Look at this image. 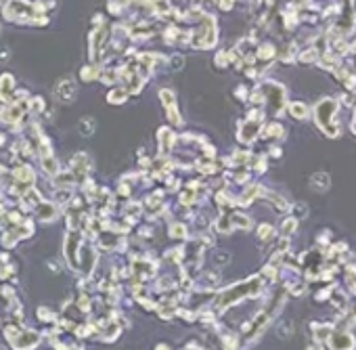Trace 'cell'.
Masks as SVG:
<instances>
[{
  "mask_svg": "<svg viewBox=\"0 0 356 350\" xmlns=\"http://www.w3.org/2000/svg\"><path fill=\"white\" fill-rule=\"evenodd\" d=\"M331 350H352L354 348V337L350 333H333L327 337Z\"/></svg>",
  "mask_w": 356,
  "mask_h": 350,
  "instance_id": "obj_2",
  "label": "cell"
},
{
  "mask_svg": "<svg viewBox=\"0 0 356 350\" xmlns=\"http://www.w3.org/2000/svg\"><path fill=\"white\" fill-rule=\"evenodd\" d=\"M11 342H13V346L17 350H28V348L38 344V335H36V333H21V337H17V340H11Z\"/></svg>",
  "mask_w": 356,
  "mask_h": 350,
  "instance_id": "obj_3",
  "label": "cell"
},
{
  "mask_svg": "<svg viewBox=\"0 0 356 350\" xmlns=\"http://www.w3.org/2000/svg\"><path fill=\"white\" fill-rule=\"evenodd\" d=\"M291 113L295 115V118H306L308 109H306V105H302V103H295V105H291Z\"/></svg>",
  "mask_w": 356,
  "mask_h": 350,
  "instance_id": "obj_4",
  "label": "cell"
},
{
  "mask_svg": "<svg viewBox=\"0 0 356 350\" xmlns=\"http://www.w3.org/2000/svg\"><path fill=\"white\" fill-rule=\"evenodd\" d=\"M310 350H320V348H310Z\"/></svg>",
  "mask_w": 356,
  "mask_h": 350,
  "instance_id": "obj_6",
  "label": "cell"
},
{
  "mask_svg": "<svg viewBox=\"0 0 356 350\" xmlns=\"http://www.w3.org/2000/svg\"><path fill=\"white\" fill-rule=\"evenodd\" d=\"M335 109H337V103L333 99H325V101H320L316 105V122L318 126L323 128V130L331 136H335L337 134V126H335V120H333V115H335Z\"/></svg>",
  "mask_w": 356,
  "mask_h": 350,
  "instance_id": "obj_1",
  "label": "cell"
},
{
  "mask_svg": "<svg viewBox=\"0 0 356 350\" xmlns=\"http://www.w3.org/2000/svg\"><path fill=\"white\" fill-rule=\"evenodd\" d=\"M291 229H295V220H289V223H285V225H283V233H285V235H287V233H289Z\"/></svg>",
  "mask_w": 356,
  "mask_h": 350,
  "instance_id": "obj_5",
  "label": "cell"
}]
</instances>
